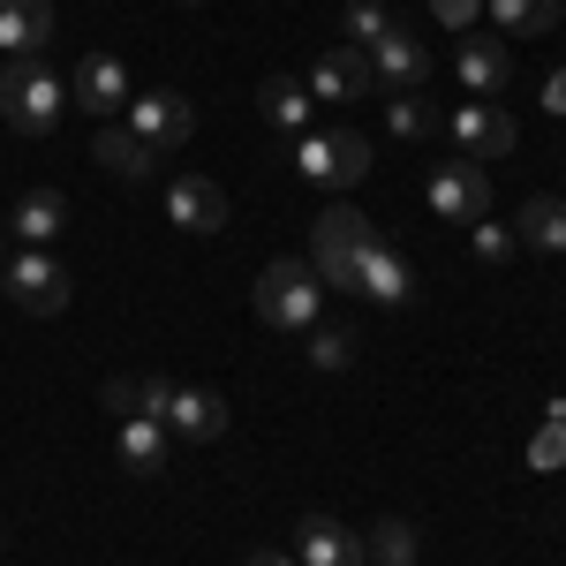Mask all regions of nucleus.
Instances as JSON below:
<instances>
[{
	"instance_id": "1",
	"label": "nucleus",
	"mask_w": 566,
	"mask_h": 566,
	"mask_svg": "<svg viewBox=\"0 0 566 566\" xmlns=\"http://www.w3.org/2000/svg\"><path fill=\"white\" fill-rule=\"evenodd\" d=\"M61 114H69V91H61V76L45 69L39 53L0 61V122H8V129L15 136H53Z\"/></svg>"
},
{
	"instance_id": "2",
	"label": "nucleus",
	"mask_w": 566,
	"mask_h": 566,
	"mask_svg": "<svg viewBox=\"0 0 566 566\" xmlns=\"http://www.w3.org/2000/svg\"><path fill=\"white\" fill-rule=\"evenodd\" d=\"M317 310H325V280H317V264L280 258V264H264V272H258V317L272 325V333H310Z\"/></svg>"
},
{
	"instance_id": "3",
	"label": "nucleus",
	"mask_w": 566,
	"mask_h": 566,
	"mask_svg": "<svg viewBox=\"0 0 566 566\" xmlns=\"http://www.w3.org/2000/svg\"><path fill=\"white\" fill-rule=\"evenodd\" d=\"M370 242H378V227L355 212V205H325L317 227H310V264H317V280L355 295V258H363Z\"/></svg>"
},
{
	"instance_id": "4",
	"label": "nucleus",
	"mask_w": 566,
	"mask_h": 566,
	"mask_svg": "<svg viewBox=\"0 0 566 566\" xmlns=\"http://www.w3.org/2000/svg\"><path fill=\"white\" fill-rule=\"evenodd\" d=\"M0 287H8V303L31 310V317H61L69 310V272H61V258H45V250H8Z\"/></svg>"
},
{
	"instance_id": "5",
	"label": "nucleus",
	"mask_w": 566,
	"mask_h": 566,
	"mask_svg": "<svg viewBox=\"0 0 566 566\" xmlns=\"http://www.w3.org/2000/svg\"><path fill=\"white\" fill-rule=\"evenodd\" d=\"M431 212L438 219H453V227H476L483 212H491V175H483V159H446V167H431Z\"/></svg>"
},
{
	"instance_id": "6",
	"label": "nucleus",
	"mask_w": 566,
	"mask_h": 566,
	"mask_svg": "<svg viewBox=\"0 0 566 566\" xmlns=\"http://www.w3.org/2000/svg\"><path fill=\"white\" fill-rule=\"evenodd\" d=\"M303 84H310L317 106H363V98L378 91V76H370V53H363V45H333V53L310 61Z\"/></svg>"
},
{
	"instance_id": "7",
	"label": "nucleus",
	"mask_w": 566,
	"mask_h": 566,
	"mask_svg": "<svg viewBox=\"0 0 566 566\" xmlns=\"http://www.w3.org/2000/svg\"><path fill=\"white\" fill-rule=\"evenodd\" d=\"M355 295H363V303H378V310H408V303H416V272H408V258L392 250L386 234L355 258Z\"/></svg>"
},
{
	"instance_id": "8",
	"label": "nucleus",
	"mask_w": 566,
	"mask_h": 566,
	"mask_svg": "<svg viewBox=\"0 0 566 566\" xmlns=\"http://www.w3.org/2000/svg\"><path fill=\"white\" fill-rule=\"evenodd\" d=\"M129 129L151 144V151H181L189 136H197V106L181 98V91H144L129 98Z\"/></svg>"
},
{
	"instance_id": "9",
	"label": "nucleus",
	"mask_w": 566,
	"mask_h": 566,
	"mask_svg": "<svg viewBox=\"0 0 566 566\" xmlns=\"http://www.w3.org/2000/svg\"><path fill=\"white\" fill-rule=\"evenodd\" d=\"M159 423L175 438H189V446H212L219 431H227V400L205 386H167V400H159Z\"/></svg>"
},
{
	"instance_id": "10",
	"label": "nucleus",
	"mask_w": 566,
	"mask_h": 566,
	"mask_svg": "<svg viewBox=\"0 0 566 566\" xmlns=\"http://www.w3.org/2000/svg\"><path fill=\"white\" fill-rule=\"evenodd\" d=\"M370 76H378V91H423V76H431V53H423V39H416V31H400V23H392L386 39L370 45Z\"/></svg>"
},
{
	"instance_id": "11",
	"label": "nucleus",
	"mask_w": 566,
	"mask_h": 566,
	"mask_svg": "<svg viewBox=\"0 0 566 566\" xmlns=\"http://www.w3.org/2000/svg\"><path fill=\"white\" fill-rule=\"evenodd\" d=\"M167 219H175L181 234H219L227 227V189L205 175H175L167 181Z\"/></svg>"
},
{
	"instance_id": "12",
	"label": "nucleus",
	"mask_w": 566,
	"mask_h": 566,
	"mask_svg": "<svg viewBox=\"0 0 566 566\" xmlns=\"http://www.w3.org/2000/svg\"><path fill=\"white\" fill-rule=\"evenodd\" d=\"M76 106L98 114V122H114V114L129 106V69H122V53H84V61H76Z\"/></svg>"
},
{
	"instance_id": "13",
	"label": "nucleus",
	"mask_w": 566,
	"mask_h": 566,
	"mask_svg": "<svg viewBox=\"0 0 566 566\" xmlns=\"http://www.w3.org/2000/svg\"><path fill=\"white\" fill-rule=\"evenodd\" d=\"M61 31V15H53V0H0V53L8 61H23V53H45Z\"/></svg>"
},
{
	"instance_id": "14",
	"label": "nucleus",
	"mask_w": 566,
	"mask_h": 566,
	"mask_svg": "<svg viewBox=\"0 0 566 566\" xmlns=\"http://www.w3.org/2000/svg\"><path fill=\"white\" fill-rule=\"evenodd\" d=\"M446 129L461 144V159H506V151H514V122H506L499 106H453Z\"/></svg>"
},
{
	"instance_id": "15",
	"label": "nucleus",
	"mask_w": 566,
	"mask_h": 566,
	"mask_svg": "<svg viewBox=\"0 0 566 566\" xmlns=\"http://www.w3.org/2000/svg\"><path fill=\"white\" fill-rule=\"evenodd\" d=\"M295 559L303 566H363V536L340 528L333 514H303V528H295Z\"/></svg>"
},
{
	"instance_id": "16",
	"label": "nucleus",
	"mask_w": 566,
	"mask_h": 566,
	"mask_svg": "<svg viewBox=\"0 0 566 566\" xmlns=\"http://www.w3.org/2000/svg\"><path fill=\"white\" fill-rule=\"evenodd\" d=\"M114 446H122V469H129V476H159L167 453H175V431H167L159 416H122V438H114Z\"/></svg>"
},
{
	"instance_id": "17",
	"label": "nucleus",
	"mask_w": 566,
	"mask_h": 566,
	"mask_svg": "<svg viewBox=\"0 0 566 566\" xmlns=\"http://www.w3.org/2000/svg\"><path fill=\"white\" fill-rule=\"evenodd\" d=\"M8 227H15V242H23V250H45V242L69 227V197H61V189H23V197H15V212H8Z\"/></svg>"
},
{
	"instance_id": "18",
	"label": "nucleus",
	"mask_w": 566,
	"mask_h": 566,
	"mask_svg": "<svg viewBox=\"0 0 566 566\" xmlns=\"http://www.w3.org/2000/svg\"><path fill=\"white\" fill-rule=\"evenodd\" d=\"M453 69H461V84L476 91V98H491V91H506V76H514V53H506V39H461Z\"/></svg>"
},
{
	"instance_id": "19",
	"label": "nucleus",
	"mask_w": 566,
	"mask_h": 566,
	"mask_svg": "<svg viewBox=\"0 0 566 566\" xmlns=\"http://www.w3.org/2000/svg\"><path fill=\"white\" fill-rule=\"evenodd\" d=\"M258 106H264V122H272V129H287V136H310V114H317V98H310L303 76H264Z\"/></svg>"
},
{
	"instance_id": "20",
	"label": "nucleus",
	"mask_w": 566,
	"mask_h": 566,
	"mask_svg": "<svg viewBox=\"0 0 566 566\" xmlns=\"http://www.w3.org/2000/svg\"><path fill=\"white\" fill-rule=\"evenodd\" d=\"M378 167L363 129H325V189H363V175Z\"/></svg>"
},
{
	"instance_id": "21",
	"label": "nucleus",
	"mask_w": 566,
	"mask_h": 566,
	"mask_svg": "<svg viewBox=\"0 0 566 566\" xmlns=\"http://www.w3.org/2000/svg\"><path fill=\"white\" fill-rule=\"evenodd\" d=\"M91 151H98V167H114L122 181H151V175H159V151H151L136 129H114V122L98 129V144H91Z\"/></svg>"
},
{
	"instance_id": "22",
	"label": "nucleus",
	"mask_w": 566,
	"mask_h": 566,
	"mask_svg": "<svg viewBox=\"0 0 566 566\" xmlns=\"http://www.w3.org/2000/svg\"><path fill=\"white\" fill-rule=\"evenodd\" d=\"M514 242H522V250H544V258H559V250H566V197H528L522 219H514Z\"/></svg>"
},
{
	"instance_id": "23",
	"label": "nucleus",
	"mask_w": 566,
	"mask_h": 566,
	"mask_svg": "<svg viewBox=\"0 0 566 566\" xmlns=\"http://www.w3.org/2000/svg\"><path fill=\"white\" fill-rule=\"evenodd\" d=\"M363 559H370V566H416V559H423V536H416V522L386 514V522L363 528Z\"/></svg>"
},
{
	"instance_id": "24",
	"label": "nucleus",
	"mask_w": 566,
	"mask_h": 566,
	"mask_svg": "<svg viewBox=\"0 0 566 566\" xmlns=\"http://www.w3.org/2000/svg\"><path fill=\"white\" fill-rule=\"evenodd\" d=\"M559 0H491V23H499V39H544V31H559Z\"/></svg>"
},
{
	"instance_id": "25",
	"label": "nucleus",
	"mask_w": 566,
	"mask_h": 566,
	"mask_svg": "<svg viewBox=\"0 0 566 566\" xmlns=\"http://www.w3.org/2000/svg\"><path fill=\"white\" fill-rule=\"evenodd\" d=\"M386 129L400 136V144H423V136L438 129L431 106H423V91H392V98H386Z\"/></svg>"
},
{
	"instance_id": "26",
	"label": "nucleus",
	"mask_w": 566,
	"mask_h": 566,
	"mask_svg": "<svg viewBox=\"0 0 566 566\" xmlns=\"http://www.w3.org/2000/svg\"><path fill=\"white\" fill-rule=\"evenodd\" d=\"M303 355L317 363V370H348V363H355V333H340V325H310Z\"/></svg>"
},
{
	"instance_id": "27",
	"label": "nucleus",
	"mask_w": 566,
	"mask_h": 566,
	"mask_svg": "<svg viewBox=\"0 0 566 566\" xmlns=\"http://www.w3.org/2000/svg\"><path fill=\"white\" fill-rule=\"evenodd\" d=\"M340 23H348V45L370 53V45L392 31V8H386V0H348V15H340Z\"/></svg>"
},
{
	"instance_id": "28",
	"label": "nucleus",
	"mask_w": 566,
	"mask_h": 566,
	"mask_svg": "<svg viewBox=\"0 0 566 566\" xmlns=\"http://www.w3.org/2000/svg\"><path fill=\"white\" fill-rule=\"evenodd\" d=\"M469 250H476V264H506L514 250H522V242H514V227H499V219L483 212L476 227H469Z\"/></svg>"
},
{
	"instance_id": "29",
	"label": "nucleus",
	"mask_w": 566,
	"mask_h": 566,
	"mask_svg": "<svg viewBox=\"0 0 566 566\" xmlns=\"http://www.w3.org/2000/svg\"><path fill=\"white\" fill-rule=\"evenodd\" d=\"M528 461H536V469H559L566 461V423L559 416H544V431L528 438Z\"/></svg>"
},
{
	"instance_id": "30",
	"label": "nucleus",
	"mask_w": 566,
	"mask_h": 566,
	"mask_svg": "<svg viewBox=\"0 0 566 566\" xmlns=\"http://www.w3.org/2000/svg\"><path fill=\"white\" fill-rule=\"evenodd\" d=\"M106 408L114 416H144V378H106Z\"/></svg>"
},
{
	"instance_id": "31",
	"label": "nucleus",
	"mask_w": 566,
	"mask_h": 566,
	"mask_svg": "<svg viewBox=\"0 0 566 566\" xmlns=\"http://www.w3.org/2000/svg\"><path fill=\"white\" fill-rule=\"evenodd\" d=\"M476 8H483V0H431V15L446 23V31H469V23H476Z\"/></svg>"
},
{
	"instance_id": "32",
	"label": "nucleus",
	"mask_w": 566,
	"mask_h": 566,
	"mask_svg": "<svg viewBox=\"0 0 566 566\" xmlns=\"http://www.w3.org/2000/svg\"><path fill=\"white\" fill-rule=\"evenodd\" d=\"M544 114H566V69H552V84H544Z\"/></svg>"
},
{
	"instance_id": "33",
	"label": "nucleus",
	"mask_w": 566,
	"mask_h": 566,
	"mask_svg": "<svg viewBox=\"0 0 566 566\" xmlns=\"http://www.w3.org/2000/svg\"><path fill=\"white\" fill-rule=\"evenodd\" d=\"M242 566H303V559H295V552H250Z\"/></svg>"
},
{
	"instance_id": "34",
	"label": "nucleus",
	"mask_w": 566,
	"mask_h": 566,
	"mask_svg": "<svg viewBox=\"0 0 566 566\" xmlns=\"http://www.w3.org/2000/svg\"><path fill=\"white\" fill-rule=\"evenodd\" d=\"M0 544H8V528H0Z\"/></svg>"
},
{
	"instance_id": "35",
	"label": "nucleus",
	"mask_w": 566,
	"mask_h": 566,
	"mask_svg": "<svg viewBox=\"0 0 566 566\" xmlns=\"http://www.w3.org/2000/svg\"><path fill=\"white\" fill-rule=\"evenodd\" d=\"M181 8H197V0H181Z\"/></svg>"
},
{
	"instance_id": "36",
	"label": "nucleus",
	"mask_w": 566,
	"mask_h": 566,
	"mask_svg": "<svg viewBox=\"0 0 566 566\" xmlns=\"http://www.w3.org/2000/svg\"><path fill=\"white\" fill-rule=\"evenodd\" d=\"M0 264H8V250H0Z\"/></svg>"
}]
</instances>
